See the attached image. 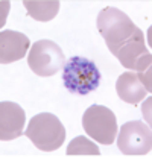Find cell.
<instances>
[{"mask_svg":"<svg viewBox=\"0 0 152 161\" xmlns=\"http://www.w3.org/2000/svg\"><path fill=\"white\" fill-rule=\"evenodd\" d=\"M82 128L94 142L111 144L117 137V122L114 113L102 105H91L82 116Z\"/></svg>","mask_w":152,"mask_h":161,"instance_id":"obj_5","label":"cell"},{"mask_svg":"<svg viewBox=\"0 0 152 161\" xmlns=\"http://www.w3.org/2000/svg\"><path fill=\"white\" fill-rule=\"evenodd\" d=\"M26 114L23 108L14 102L0 103V140L9 142L25 134Z\"/></svg>","mask_w":152,"mask_h":161,"instance_id":"obj_7","label":"cell"},{"mask_svg":"<svg viewBox=\"0 0 152 161\" xmlns=\"http://www.w3.org/2000/svg\"><path fill=\"white\" fill-rule=\"evenodd\" d=\"M151 103H152V99L149 97L146 102H144L143 105V114H144V120L149 123V126H151Z\"/></svg>","mask_w":152,"mask_h":161,"instance_id":"obj_12","label":"cell"},{"mask_svg":"<svg viewBox=\"0 0 152 161\" xmlns=\"http://www.w3.org/2000/svg\"><path fill=\"white\" fill-rule=\"evenodd\" d=\"M99 147L94 142H90L85 135L75 137L67 146V155H99Z\"/></svg>","mask_w":152,"mask_h":161,"instance_id":"obj_11","label":"cell"},{"mask_svg":"<svg viewBox=\"0 0 152 161\" xmlns=\"http://www.w3.org/2000/svg\"><path fill=\"white\" fill-rule=\"evenodd\" d=\"M27 14L37 21H50L59 11L58 0H25Z\"/></svg>","mask_w":152,"mask_h":161,"instance_id":"obj_10","label":"cell"},{"mask_svg":"<svg viewBox=\"0 0 152 161\" xmlns=\"http://www.w3.org/2000/svg\"><path fill=\"white\" fill-rule=\"evenodd\" d=\"M25 134L35 147L44 152L59 149L65 140L64 125L58 117L50 113H41L32 117Z\"/></svg>","mask_w":152,"mask_h":161,"instance_id":"obj_2","label":"cell"},{"mask_svg":"<svg viewBox=\"0 0 152 161\" xmlns=\"http://www.w3.org/2000/svg\"><path fill=\"white\" fill-rule=\"evenodd\" d=\"M31 44L29 38L17 31H3L0 34V63L11 64L23 59Z\"/></svg>","mask_w":152,"mask_h":161,"instance_id":"obj_8","label":"cell"},{"mask_svg":"<svg viewBox=\"0 0 152 161\" xmlns=\"http://www.w3.org/2000/svg\"><path fill=\"white\" fill-rule=\"evenodd\" d=\"M100 72L96 64L82 56H72L63 67L64 87L73 94L85 96L99 87Z\"/></svg>","mask_w":152,"mask_h":161,"instance_id":"obj_3","label":"cell"},{"mask_svg":"<svg viewBox=\"0 0 152 161\" xmlns=\"http://www.w3.org/2000/svg\"><path fill=\"white\" fill-rule=\"evenodd\" d=\"M27 65L38 76H53L64 67V52L55 41L38 40L27 53Z\"/></svg>","mask_w":152,"mask_h":161,"instance_id":"obj_4","label":"cell"},{"mask_svg":"<svg viewBox=\"0 0 152 161\" xmlns=\"http://www.w3.org/2000/svg\"><path fill=\"white\" fill-rule=\"evenodd\" d=\"M116 91L123 102L131 105H137L148 94V90L144 88L140 75L135 72L122 73L116 82Z\"/></svg>","mask_w":152,"mask_h":161,"instance_id":"obj_9","label":"cell"},{"mask_svg":"<svg viewBox=\"0 0 152 161\" xmlns=\"http://www.w3.org/2000/svg\"><path fill=\"white\" fill-rule=\"evenodd\" d=\"M98 29L113 55L142 32L123 11L113 6H107L99 12Z\"/></svg>","mask_w":152,"mask_h":161,"instance_id":"obj_1","label":"cell"},{"mask_svg":"<svg viewBox=\"0 0 152 161\" xmlns=\"http://www.w3.org/2000/svg\"><path fill=\"white\" fill-rule=\"evenodd\" d=\"M117 146L125 155H146L152 151V134L148 126L134 120L120 128Z\"/></svg>","mask_w":152,"mask_h":161,"instance_id":"obj_6","label":"cell"}]
</instances>
